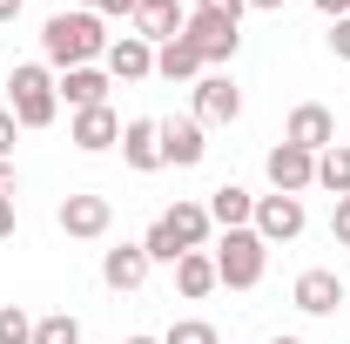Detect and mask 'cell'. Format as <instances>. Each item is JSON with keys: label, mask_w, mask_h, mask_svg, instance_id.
<instances>
[{"label": "cell", "mask_w": 350, "mask_h": 344, "mask_svg": "<svg viewBox=\"0 0 350 344\" xmlns=\"http://www.w3.org/2000/svg\"><path fill=\"white\" fill-rule=\"evenodd\" d=\"M41 54L47 68H94L101 54H108V21L101 14H88V7H61V14H47L41 27Z\"/></svg>", "instance_id": "6da1fadb"}, {"label": "cell", "mask_w": 350, "mask_h": 344, "mask_svg": "<svg viewBox=\"0 0 350 344\" xmlns=\"http://www.w3.org/2000/svg\"><path fill=\"white\" fill-rule=\"evenodd\" d=\"M7 115H14L21 129H54L61 88H54V68H47V61H21V68L7 75Z\"/></svg>", "instance_id": "7a4b0ae2"}, {"label": "cell", "mask_w": 350, "mask_h": 344, "mask_svg": "<svg viewBox=\"0 0 350 344\" xmlns=\"http://www.w3.org/2000/svg\"><path fill=\"white\" fill-rule=\"evenodd\" d=\"M209 257H216V284L222 291H256L262 270H269V243H262L256 230H222V243Z\"/></svg>", "instance_id": "3957f363"}, {"label": "cell", "mask_w": 350, "mask_h": 344, "mask_svg": "<svg viewBox=\"0 0 350 344\" xmlns=\"http://www.w3.org/2000/svg\"><path fill=\"white\" fill-rule=\"evenodd\" d=\"M182 41L202 54V68H222V61H236V47H243V21H229V14H189Z\"/></svg>", "instance_id": "277c9868"}, {"label": "cell", "mask_w": 350, "mask_h": 344, "mask_svg": "<svg viewBox=\"0 0 350 344\" xmlns=\"http://www.w3.org/2000/svg\"><path fill=\"white\" fill-rule=\"evenodd\" d=\"M54 223H61L75 243H101V236H108V223H115V203H108L101 189H75V196H61Z\"/></svg>", "instance_id": "5b68a950"}, {"label": "cell", "mask_w": 350, "mask_h": 344, "mask_svg": "<svg viewBox=\"0 0 350 344\" xmlns=\"http://www.w3.org/2000/svg\"><path fill=\"white\" fill-rule=\"evenodd\" d=\"M304 223H310V210H304V196H256V216H250V230H256L262 243H297L304 236Z\"/></svg>", "instance_id": "8992f818"}, {"label": "cell", "mask_w": 350, "mask_h": 344, "mask_svg": "<svg viewBox=\"0 0 350 344\" xmlns=\"http://www.w3.org/2000/svg\"><path fill=\"white\" fill-rule=\"evenodd\" d=\"M155 135H162V169H196L209 156V129L196 115H162Z\"/></svg>", "instance_id": "52a82bcc"}, {"label": "cell", "mask_w": 350, "mask_h": 344, "mask_svg": "<svg viewBox=\"0 0 350 344\" xmlns=\"http://www.w3.org/2000/svg\"><path fill=\"white\" fill-rule=\"evenodd\" d=\"M236 115H243V88H236V75L209 68V75L196 82V122H202V129H229Z\"/></svg>", "instance_id": "ba28073f"}, {"label": "cell", "mask_w": 350, "mask_h": 344, "mask_svg": "<svg viewBox=\"0 0 350 344\" xmlns=\"http://www.w3.org/2000/svg\"><path fill=\"white\" fill-rule=\"evenodd\" d=\"M262 169H269V189H276V196H304V189H317V156L297 149V142H276V149L262 156Z\"/></svg>", "instance_id": "9c48e42d"}, {"label": "cell", "mask_w": 350, "mask_h": 344, "mask_svg": "<svg viewBox=\"0 0 350 344\" xmlns=\"http://www.w3.org/2000/svg\"><path fill=\"white\" fill-rule=\"evenodd\" d=\"M344 277H337V270H323V263H317V270H304V277H297V284H290V304H297V310H304V317H337V310H344Z\"/></svg>", "instance_id": "30bf717a"}, {"label": "cell", "mask_w": 350, "mask_h": 344, "mask_svg": "<svg viewBox=\"0 0 350 344\" xmlns=\"http://www.w3.org/2000/svg\"><path fill=\"white\" fill-rule=\"evenodd\" d=\"M283 142H297V149H310V156H323V149L337 142V115H330L323 101H297L290 122H283Z\"/></svg>", "instance_id": "8fae6325"}, {"label": "cell", "mask_w": 350, "mask_h": 344, "mask_svg": "<svg viewBox=\"0 0 350 344\" xmlns=\"http://www.w3.org/2000/svg\"><path fill=\"white\" fill-rule=\"evenodd\" d=\"M68 142L81 149V156H101V149H122V115L101 101V108H81L75 122H68Z\"/></svg>", "instance_id": "7c38bea8"}, {"label": "cell", "mask_w": 350, "mask_h": 344, "mask_svg": "<svg viewBox=\"0 0 350 344\" xmlns=\"http://www.w3.org/2000/svg\"><path fill=\"white\" fill-rule=\"evenodd\" d=\"M101 68H108V82H148L155 75V47L142 41V34H122V41H108Z\"/></svg>", "instance_id": "4fadbf2b"}, {"label": "cell", "mask_w": 350, "mask_h": 344, "mask_svg": "<svg viewBox=\"0 0 350 344\" xmlns=\"http://www.w3.org/2000/svg\"><path fill=\"white\" fill-rule=\"evenodd\" d=\"M182 27H189V7H182V0H142V7H135V34H142L148 47L175 41Z\"/></svg>", "instance_id": "5bb4252c"}, {"label": "cell", "mask_w": 350, "mask_h": 344, "mask_svg": "<svg viewBox=\"0 0 350 344\" xmlns=\"http://www.w3.org/2000/svg\"><path fill=\"white\" fill-rule=\"evenodd\" d=\"M148 270H155V263H148V250H142V243L101 250V284H108V291H142V284H148Z\"/></svg>", "instance_id": "9a60e30c"}, {"label": "cell", "mask_w": 350, "mask_h": 344, "mask_svg": "<svg viewBox=\"0 0 350 344\" xmlns=\"http://www.w3.org/2000/svg\"><path fill=\"white\" fill-rule=\"evenodd\" d=\"M162 230H169L175 243H182V257L189 250H209V203H175V210H162Z\"/></svg>", "instance_id": "2e32d148"}, {"label": "cell", "mask_w": 350, "mask_h": 344, "mask_svg": "<svg viewBox=\"0 0 350 344\" xmlns=\"http://www.w3.org/2000/svg\"><path fill=\"white\" fill-rule=\"evenodd\" d=\"M122 162H129L135 175L162 169V135H155V122H148V115H135V122H122Z\"/></svg>", "instance_id": "e0dca14e"}, {"label": "cell", "mask_w": 350, "mask_h": 344, "mask_svg": "<svg viewBox=\"0 0 350 344\" xmlns=\"http://www.w3.org/2000/svg\"><path fill=\"white\" fill-rule=\"evenodd\" d=\"M54 88H61V101L81 115V108H101L115 82H108V68H68V75H54Z\"/></svg>", "instance_id": "ac0fdd59"}, {"label": "cell", "mask_w": 350, "mask_h": 344, "mask_svg": "<svg viewBox=\"0 0 350 344\" xmlns=\"http://www.w3.org/2000/svg\"><path fill=\"white\" fill-rule=\"evenodd\" d=\"M250 216H256V196L243 182H222L216 196H209V223L216 230H250Z\"/></svg>", "instance_id": "d6986e66"}, {"label": "cell", "mask_w": 350, "mask_h": 344, "mask_svg": "<svg viewBox=\"0 0 350 344\" xmlns=\"http://www.w3.org/2000/svg\"><path fill=\"white\" fill-rule=\"evenodd\" d=\"M155 75H162V82H202L209 68H202V54H196V47L175 34V41H162V47H155Z\"/></svg>", "instance_id": "ffe728a7"}, {"label": "cell", "mask_w": 350, "mask_h": 344, "mask_svg": "<svg viewBox=\"0 0 350 344\" xmlns=\"http://www.w3.org/2000/svg\"><path fill=\"white\" fill-rule=\"evenodd\" d=\"M175 291H182L189 304H202L209 291H216V257H209V250H189V257L175 263Z\"/></svg>", "instance_id": "44dd1931"}, {"label": "cell", "mask_w": 350, "mask_h": 344, "mask_svg": "<svg viewBox=\"0 0 350 344\" xmlns=\"http://www.w3.org/2000/svg\"><path fill=\"white\" fill-rule=\"evenodd\" d=\"M317 189H330V196H350V142H330V149L317 156Z\"/></svg>", "instance_id": "7402d4cb"}, {"label": "cell", "mask_w": 350, "mask_h": 344, "mask_svg": "<svg viewBox=\"0 0 350 344\" xmlns=\"http://www.w3.org/2000/svg\"><path fill=\"white\" fill-rule=\"evenodd\" d=\"M34 344H81V317H75V310H47V317H34Z\"/></svg>", "instance_id": "603a6c76"}, {"label": "cell", "mask_w": 350, "mask_h": 344, "mask_svg": "<svg viewBox=\"0 0 350 344\" xmlns=\"http://www.w3.org/2000/svg\"><path fill=\"white\" fill-rule=\"evenodd\" d=\"M162 344H222V331L209 317H175L169 331H162Z\"/></svg>", "instance_id": "cb8c5ba5"}, {"label": "cell", "mask_w": 350, "mask_h": 344, "mask_svg": "<svg viewBox=\"0 0 350 344\" xmlns=\"http://www.w3.org/2000/svg\"><path fill=\"white\" fill-rule=\"evenodd\" d=\"M0 344H34V317L21 304H0Z\"/></svg>", "instance_id": "d4e9b609"}, {"label": "cell", "mask_w": 350, "mask_h": 344, "mask_svg": "<svg viewBox=\"0 0 350 344\" xmlns=\"http://www.w3.org/2000/svg\"><path fill=\"white\" fill-rule=\"evenodd\" d=\"M330 236H337V250H350V196H337V210H330Z\"/></svg>", "instance_id": "484cf974"}, {"label": "cell", "mask_w": 350, "mask_h": 344, "mask_svg": "<svg viewBox=\"0 0 350 344\" xmlns=\"http://www.w3.org/2000/svg\"><path fill=\"white\" fill-rule=\"evenodd\" d=\"M323 41H330L337 61H350V14H344V21H330V34H323Z\"/></svg>", "instance_id": "4316f807"}, {"label": "cell", "mask_w": 350, "mask_h": 344, "mask_svg": "<svg viewBox=\"0 0 350 344\" xmlns=\"http://www.w3.org/2000/svg\"><path fill=\"white\" fill-rule=\"evenodd\" d=\"M189 14H229V21H243V0H189Z\"/></svg>", "instance_id": "83f0119b"}, {"label": "cell", "mask_w": 350, "mask_h": 344, "mask_svg": "<svg viewBox=\"0 0 350 344\" xmlns=\"http://www.w3.org/2000/svg\"><path fill=\"white\" fill-rule=\"evenodd\" d=\"M14 135H21V122H14L7 101H0V162H14Z\"/></svg>", "instance_id": "f1b7e54d"}, {"label": "cell", "mask_w": 350, "mask_h": 344, "mask_svg": "<svg viewBox=\"0 0 350 344\" xmlns=\"http://www.w3.org/2000/svg\"><path fill=\"white\" fill-rule=\"evenodd\" d=\"M14 223H21V210H14V196H0V243L14 236Z\"/></svg>", "instance_id": "f546056e"}, {"label": "cell", "mask_w": 350, "mask_h": 344, "mask_svg": "<svg viewBox=\"0 0 350 344\" xmlns=\"http://www.w3.org/2000/svg\"><path fill=\"white\" fill-rule=\"evenodd\" d=\"M310 7H317L323 21H344V14H350V0H310Z\"/></svg>", "instance_id": "4dcf8cb0"}, {"label": "cell", "mask_w": 350, "mask_h": 344, "mask_svg": "<svg viewBox=\"0 0 350 344\" xmlns=\"http://www.w3.org/2000/svg\"><path fill=\"white\" fill-rule=\"evenodd\" d=\"M135 7L142 0H101V14H122V21H135Z\"/></svg>", "instance_id": "1f68e13d"}, {"label": "cell", "mask_w": 350, "mask_h": 344, "mask_svg": "<svg viewBox=\"0 0 350 344\" xmlns=\"http://www.w3.org/2000/svg\"><path fill=\"white\" fill-rule=\"evenodd\" d=\"M21 189V175H14V162H0V196H14Z\"/></svg>", "instance_id": "d6a6232c"}, {"label": "cell", "mask_w": 350, "mask_h": 344, "mask_svg": "<svg viewBox=\"0 0 350 344\" xmlns=\"http://www.w3.org/2000/svg\"><path fill=\"white\" fill-rule=\"evenodd\" d=\"M21 7H27V0H0V27H7V21H21Z\"/></svg>", "instance_id": "836d02e7"}, {"label": "cell", "mask_w": 350, "mask_h": 344, "mask_svg": "<svg viewBox=\"0 0 350 344\" xmlns=\"http://www.w3.org/2000/svg\"><path fill=\"white\" fill-rule=\"evenodd\" d=\"M243 7H262V14H276V7H283V0H243Z\"/></svg>", "instance_id": "e575fe53"}, {"label": "cell", "mask_w": 350, "mask_h": 344, "mask_svg": "<svg viewBox=\"0 0 350 344\" xmlns=\"http://www.w3.org/2000/svg\"><path fill=\"white\" fill-rule=\"evenodd\" d=\"M269 344H304V338H290V331H276V338H269Z\"/></svg>", "instance_id": "d590c367"}, {"label": "cell", "mask_w": 350, "mask_h": 344, "mask_svg": "<svg viewBox=\"0 0 350 344\" xmlns=\"http://www.w3.org/2000/svg\"><path fill=\"white\" fill-rule=\"evenodd\" d=\"M122 344H162V338H142V331H135V338H122Z\"/></svg>", "instance_id": "8d00e7d4"}, {"label": "cell", "mask_w": 350, "mask_h": 344, "mask_svg": "<svg viewBox=\"0 0 350 344\" xmlns=\"http://www.w3.org/2000/svg\"><path fill=\"white\" fill-rule=\"evenodd\" d=\"M75 7H88V14H101V0H75Z\"/></svg>", "instance_id": "74e56055"}]
</instances>
